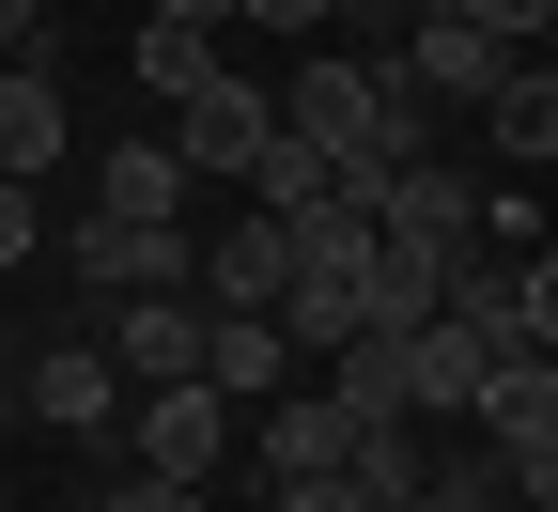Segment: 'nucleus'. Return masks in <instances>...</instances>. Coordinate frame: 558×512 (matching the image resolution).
Returning a JSON list of instances; mask_svg holds the SVG:
<instances>
[{
    "label": "nucleus",
    "mask_w": 558,
    "mask_h": 512,
    "mask_svg": "<svg viewBox=\"0 0 558 512\" xmlns=\"http://www.w3.org/2000/svg\"><path fill=\"white\" fill-rule=\"evenodd\" d=\"M465 419H481V466L512 481V512H558V357H497Z\"/></svg>",
    "instance_id": "nucleus-1"
},
{
    "label": "nucleus",
    "mask_w": 558,
    "mask_h": 512,
    "mask_svg": "<svg viewBox=\"0 0 558 512\" xmlns=\"http://www.w3.org/2000/svg\"><path fill=\"white\" fill-rule=\"evenodd\" d=\"M264 140H279V94H264V79H233V62H218V79L171 109V156H186V187H248V171H264Z\"/></svg>",
    "instance_id": "nucleus-2"
},
{
    "label": "nucleus",
    "mask_w": 558,
    "mask_h": 512,
    "mask_svg": "<svg viewBox=\"0 0 558 512\" xmlns=\"http://www.w3.org/2000/svg\"><path fill=\"white\" fill-rule=\"evenodd\" d=\"M124 466L218 497V466H233V404H218V389H140V404H124Z\"/></svg>",
    "instance_id": "nucleus-3"
},
{
    "label": "nucleus",
    "mask_w": 558,
    "mask_h": 512,
    "mask_svg": "<svg viewBox=\"0 0 558 512\" xmlns=\"http://www.w3.org/2000/svg\"><path fill=\"white\" fill-rule=\"evenodd\" d=\"M47 264L109 311V296H186V264H202V249H186V234H124V217H78V234H47Z\"/></svg>",
    "instance_id": "nucleus-4"
},
{
    "label": "nucleus",
    "mask_w": 558,
    "mask_h": 512,
    "mask_svg": "<svg viewBox=\"0 0 558 512\" xmlns=\"http://www.w3.org/2000/svg\"><path fill=\"white\" fill-rule=\"evenodd\" d=\"M94 357L124 389H202V296H109L94 311Z\"/></svg>",
    "instance_id": "nucleus-5"
},
{
    "label": "nucleus",
    "mask_w": 558,
    "mask_h": 512,
    "mask_svg": "<svg viewBox=\"0 0 558 512\" xmlns=\"http://www.w3.org/2000/svg\"><path fill=\"white\" fill-rule=\"evenodd\" d=\"M16 404H32V434H109L140 389L109 373L94 342H16Z\"/></svg>",
    "instance_id": "nucleus-6"
},
{
    "label": "nucleus",
    "mask_w": 558,
    "mask_h": 512,
    "mask_svg": "<svg viewBox=\"0 0 558 512\" xmlns=\"http://www.w3.org/2000/svg\"><path fill=\"white\" fill-rule=\"evenodd\" d=\"M512 62H527V47H497V32H388V79H403L418 109H481Z\"/></svg>",
    "instance_id": "nucleus-7"
},
{
    "label": "nucleus",
    "mask_w": 558,
    "mask_h": 512,
    "mask_svg": "<svg viewBox=\"0 0 558 512\" xmlns=\"http://www.w3.org/2000/svg\"><path fill=\"white\" fill-rule=\"evenodd\" d=\"M202 389H218L233 419L295 389V342H279V311H202Z\"/></svg>",
    "instance_id": "nucleus-8"
},
{
    "label": "nucleus",
    "mask_w": 558,
    "mask_h": 512,
    "mask_svg": "<svg viewBox=\"0 0 558 512\" xmlns=\"http://www.w3.org/2000/svg\"><path fill=\"white\" fill-rule=\"evenodd\" d=\"M465 217H481V187H465L450 156H403V171L373 187V234H403V249H435V264L465 249Z\"/></svg>",
    "instance_id": "nucleus-9"
},
{
    "label": "nucleus",
    "mask_w": 558,
    "mask_h": 512,
    "mask_svg": "<svg viewBox=\"0 0 558 512\" xmlns=\"http://www.w3.org/2000/svg\"><path fill=\"white\" fill-rule=\"evenodd\" d=\"M62 156H78V109H62V79L0 62V187H47Z\"/></svg>",
    "instance_id": "nucleus-10"
},
{
    "label": "nucleus",
    "mask_w": 558,
    "mask_h": 512,
    "mask_svg": "<svg viewBox=\"0 0 558 512\" xmlns=\"http://www.w3.org/2000/svg\"><path fill=\"white\" fill-rule=\"evenodd\" d=\"M94 217H124V234H186V156H171V140H109V156H94Z\"/></svg>",
    "instance_id": "nucleus-11"
},
{
    "label": "nucleus",
    "mask_w": 558,
    "mask_h": 512,
    "mask_svg": "<svg viewBox=\"0 0 558 512\" xmlns=\"http://www.w3.org/2000/svg\"><path fill=\"white\" fill-rule=\"evenodd\" d=\"M341 451H357V419H341L326 389H279V404H264V434H248V466H264V481H326Z\"/></svg>",
    "instance_id": "nucleus-12"
},
{
    "label": "nucleus",
    "mask_w": 558,
    "mask_h": 512,
    "mask_svg": "<svg viewBox=\"0 0 558 512\" xmlns=\"http://www.w3.org/2000/svg\"><path fill=\"white\" fill-rule=\"evenodd\" d=\"M279 279H295L279 217H233V234L202 249V264H186V296H202V311H279Z\"/></svg>",
    "instance_id": "nucleus-13"
},
{
    "label": "nucleus",
    "mask_w": 558,
    "mask_h": 512,
    "mask_svg": "<svg viewBox=\"0 0 558 512\" xmlns=\"http://www.w3.org/2000/svg\"><path fill=\"white\" fill-rule=\"evenodd\" d=\"M481 373H497V357H481L465 326H403V419H418V434L465 419V404H481Z\"/></svg>",
    "instance_id": "nucleus-14"
},
{
    "label": "nucleus",
    "mask_w": 558,
    "mask_h": 512,
    "mask_svg": "<svg viewBox=\"0 0 558 512\" xmlns=\"http://www.w3.org/2000/svg\"><path fill=\"white\" fill-rule=\"evenodd\" d=\"M481 140H497V156L543 187V156H558V79H543V62H512V79L481 94Z\"/></svg>",
    "instance_id": "nucleus-15"
},
{
    "label": "nucleus",
    "mask_w": 558,
    "mask_h": 512,
    "mask_svg": "<svg viewBox=\"0 0 558 512\" xmlns=\"http://www.w3.org/2000/svg\"><path fill=\"white\" fill-rule=\"evenodd\" d=\"M124 62H140V94H156V109H186L202 79H218V47H202V32H171V16H140V32H124Z\"/></svg>",
    "instance_id": "nucleus-16"
},
{
    "label": "nucleus",
    "mask_w": 558,
    "mask_h": 512,
    "mask_svg": "<svg viewBox=\"0 0 558 512\" xmlns=\"http://www.w3.org/2000/svg\"><path fill=\"white\" fill-rule=\"evenodd\" d=\"M403 512H512V481L481 466V451H418V497Z\"/></svg>",
    "instance_id": "nucleus-17"
},
{
    "label": "nucleus",
    "mask_w": 558,
    "mask_h": 512,
    "mask_svg": "<svg viewBox=\"0 0 558 512\" xmlns=\"http://www.w3.org/2000/svg\"><path fill=\"white\" fill-rule=\"evenodd\" d=\"M47 264V187H0V279Z\"/></svg>",
    "instance_id": "nucleus-18"
},
{
    "label": "nucleus",
    "mask_w": 558,
    "mask_h": 512,
    "mask_svg": "<svg viewBox=\"0 0 558 512\" xmlns=\"http://www.w3.org/2000/svg\"><path fill=\"white\" fill-rule=\"evenodd\" d=\"M94 512H218V497H202V481H156V466H124Z\"/></svg>",
    "instance_id": "nucleus-19"
},
{
    "label": "nucleus",
    "mask_w": 558,
    "mask_h": 512,
    "mask_svg": "<svg viewBox=\"0 0 558 512\" xmlns=\"http://www.w3.org/2000/svg\"><path fill=\"white\" fill-rule=\"evenodd\" d=\"M248 16H264L279 47H326V32H341V16H326V0H248Z\"/></svg>",
    "instance_id": "nucleus-20"
},
{
    "label": "nucleus",
    "mask_w": 558,
    "mask_h": 512,
    "mask_svg": "<svg viewBox=\"0 0 558 512\" xmlns=\"http://www.w3.org/2000/svg\"><path fill=\"white\" fill-rule=\"evenodd\" d=\"M264 512H357V481H341V466L326 481H264Z\"/></svg>",
    "instance_id": "nucleus-21"
},
{
    "label": "nucleus",
    "mask_w": 558,
    "mask_h": 512,
    "mask_svg": "<svg viewBox=\"0 0 558 512\" xmlns=\"http://www.w3.org/2000/svg\"><path fill=\"white\" fill-rule=\"evenodd\" d=\"M140 16H171V32H202V47H218V32L248 16V0H140Z\"/></svg>",
    "instance_id": "nucleus-22"
},
{
    "label": "nucleus",
    "mask_w": 558,
    "mask_h": 512,
    "mask_svg": "<svg viewBox=\"0 0 558 512\" xmlns=\"http://www.w3.org/2000/svg\"><path fill=\"white\" fill-rule=\"evenodd\" d=\"M0 389H16V326H0Z\"/></svg>",
    "instance_id": "nucleus-23"
},
{
    "label": "nucleus",
    "mask_w": 558,
    "mask_h": 512,
    "mask_svg": "<svg viewBox=\"0 0 558 512\" xmlns=\"http://www.w3.org/2000/svg\"><path fill=\"white\" fill-rule=\"evenodd\" d=\"M47 16H62V0H47Z\"/></svg>",
    "instance_id": "nucleus-24"
}]
</instances>
